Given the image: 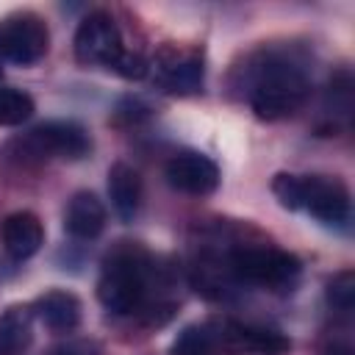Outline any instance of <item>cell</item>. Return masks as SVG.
<instances>
[{"label":"cell","instance_id":"obj_1","mask_svg":"<svg viewBox=\"0 0 355 355\" xmlns=\"http://www.w3.org/2000/svg\"><path fill=\"white\" fill-rule=\"evenodd\" d=\"M164 280L158 275L155 261L136 244H119L111 250L103 261V272L97 280V297L100 302L119 316L133 313H150L166 311L164 305ZM169 313V311H166Z\"/></svg>","mask_w":355,"mask_h":355},{"label":"cell","instance_id":"obj_2","mask_svg":"<svg viewBox=\"0 0 355 355\" xmlns=\"http://www.w3.org/2000/svg\"><path fill=\"white\" fill-rule=\"evenodd\" d=\"M247 75V100L258 119L275 122L286 119L308 97L311 80L297 55L288 50H263L244 69Z\"/></svg>","mask_w":355,"mask_h":355},{"label":"cell","instance_id":"obj_3","mask_svg":"<svg viewBox=\"0 0 355 355\" xmlns=\"http://www.w3.org/2000/svg\"><path fill=\"white\" fill-rule=\"evenodd\" d=\"M272 191L283 208L305 211L327 227H347L349 222V191L338 178L280 172L272 180Z\"/></svg>","mask_w":355,"mask_h":355},{"label":"cell","instance_id":"obj_4","mask_svg":"<svg viewBox=\"0 0 355 355\" xmlns=\"http://www.w3.org/2000/svg\"><path fill=\"white\" fill-rule=\"evenodd\" d=\"M225 272L241 283L283 288L297 280L300 258L269 244H239L230 250Z\"/></svg>","mask_w":355,"mask_h":355},{"label":"cell","instance_id":"obj_5","mask_svg":"<svg viewBox=\"0 0 355 355\" xmlns=\"http://www.w3.org/2000/svg\"><path fill=\"white\" fill-rule=\"evenodd\" d=\"M8 147H17L22 161H47V158H64L78 161L92 150V139L83 125L72 119H53L33 130H28L22 139L11 141Z\"/></svg>","mask_w":355,"mask_h":355},{"label":"cell","instance_id":"obj_6","mask_svg":"<svg viewBox=\"0 0 355 355\" xmlns=\"http://www.w3.org/2000/svg\"><path fill=\"white\" fill-rule=\"evenodd\" d=\"M128 55V47L122 42L119 25L105 11H92L75 33V58L86 67H105L119 69L122 58Z\"/></svg>","mask_w":355,"mask_h":355},{"label":"cell","instance_id":"obj_7","mask_svg":"<svg viewBox=\"0 0 355 355\" xmlns=\"http://www.w3.org/2000/svg\"><path fill=\"white\" fill-rule=\"evenodd\" d=\"M50 47V31L42 17L17 11L0 19V58L11 64H36Z\"/></svg>","mask_w":355,"mask_h":355},{"label":"cell","instance_id":"obj_8","mask_svg":"<svg viewBox=\"0 0 355 355\" xmlns=\"http://www.w3.org/2000/svg\"><path fill=\"white\" fill-rule=\"evenodd\" d=\"M202 55L189 47H164L153 64V80L169 94H194L202 89Z\"/></svg>","mask_w":355,"mask_h":355},{"label":"cell","instance_id":"obj_9","mask_svg":"<svg viewBox=\"0 0 355 355\" xmlns=\"http://www.w3.org/2000/svg\"><path fill=\"white\" fill-rule=\"evenodd\" d=\"M166 183L180 191V194H191V197H205L211 191H216L219 186V166L194 150H183L178 155H172L166 161Z\"/></svg>","mask_w":355,"mask_h":355},{"label":"cell","instance_id":"obj_10","mask_svg":"<svg viewBox=\"0 0 355 355\" xmlns=\"http://www.w3.org/2000/svg\"><path fill=\"white\" fill-rule=\"evenodd\" d=\"M219 330V341L230 349L239 352H252V355H286L291 349V341L272 330V327H261V324H247V322H222L216 324Z\"/></svg>","mask_w":355,"mask_h":355},{"label":"cell","instance_id":"obj_11","mask_svg":"<svg viewBox=\"0 0 355 355\" xmlns=\"http://www.w3.org/2000/svg\"><path fill=\"white\" fill-rule=\"evenodd\" d=\"M0 241H3V250L14 261H28L31 255L39 252V247L44 241V230H42L39 216L31 211L8 214L0 225Z\"/></svg>","mask_w":355,"mask_h":355},{"label":"cell","instance_id":"obj_12","mask_svg":"<svg viewBox=\"0 0 355 355\" xmlns=\"http://www.w3.org/2000/svg\"><path fill=\"white\" fill-rule=\"evenodd\" d=\"M108 197H111V208L122 222H133L139 208H141V197H144V186L141 178L133 166L116 161L108 169Z\"/></svg>","mask_w":355,"mask_h":355},{"label":"cell","instance_id":"obj_13","mask_svg":"<svg viewBox=\"0 0 355 355\" xmlns=\"http://www.w3.org/2000/svg\"><path fill=\"white\" fill-rule=\"evenodd\" d=\"M105 227V205L92 191L72 194L67 214H64V230L78 241H92Z\"/></svg>","mask_w":355,"mask_h":355},{"label":"cell","instance_id":"obj_14","mask_svg":"<svg viewBox=\"0 0 355 355\" xmlns=\"http://www.w3.org/2000/svg\"><path fill=\"white\" fill-rule=\"evenodd\" d=\"M33 313L39 316V322L47 330H53V333H69L80 322V300L72 291L53 288V291L42 294L36 300Z\"/></svg>","mask_w":355,"mask_h":355},{"label":"cell","instance_id":"obj_15","mask_svg":"<svg viewBox=\"0 0 355 355\" xmlns=\"http://www.w3.org/2000/svg\"><path fill=\"white\" fill-rule=\"evenodd\" d=\"M33 338V308L11 305L0 316V355H19Z\"/></svg>","mask_w":355,"mask_h":355},{"label":"cell","instance_id":"obj_16","mask_svg":"<svg viewBox=\"0 0 355 355\" xmlns=\"http://www.w3.org/2000/svg\"><path fill=\"white\" fill-rule=\"evenodd\" d=\"M219 344L216 324H189L172 341V355H216Z\"/></svg>","mask_w":355,"mask_h":355},{"label":"cell","instance_id":"obj_17","mask_svg":"<svg viewBox=\"0 0 355 355\" xmlns=\"http://www.w3.org/2000/svg\"><path fill=\"white\" fill-rule=\"evenodd\" d=\"M33 116V97L11 89V86H0V125L11 128V125H22Z\"/></svg>","mask_w":355,"mask_h":355},{"label":"cell","instance_id":"obj_18","mask_svg":"<svg viewBox=\"0 0 355 355\" xmlns=\"http://www.w3.org/2000/svg\"><path fill=\"white\" fill-rule=\"evenodd\" d=\"M327 305L338 316H349L352 313V308H355V275L349 269L338 272L327 283Z\"/></svg>","mask_w":355,"mask_h":355},{"label":"cell","instance_id":"obj_19","mask_svg":"<svg viewBox=\"0 0 355 355\" xmlns=\"http://www.w3.org/2000/svg\"><path fill=\"white\" fill-rule=\"evenodd\" d=\"M50 355H100L97 341L92 338H67L50 349Z\"/></svg>","mask_w":355,"mask_h":355},{"label":"cell","instance_id":"obj_20","mask_svg":"<svg viewBox=\"0 0 355 355\" xmlns=\"http://www.w3.org/2000/svg\"><path fill=\"white\" fill-rule=\"evenodd\" d=\"M0 75H3V69H0Z\"/></svg>","mask_w":355,"mask_h":355}]
</instances>
